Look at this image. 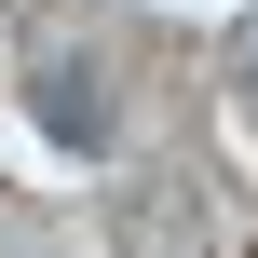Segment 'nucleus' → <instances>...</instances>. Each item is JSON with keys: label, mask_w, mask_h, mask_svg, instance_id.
Returning <instances> with one entry per match:
<instances>
[{"label": "nucleus", "mask_w": 258, "mask_h": 258, "mask_svg": "<svg viewBox=\"0 0 258 258\" xmlns=\"http://www.w3.org/2000/svg\"><path fill=\"white\" fill-rule=\"evenodd\" d=\"M41 122H54L68 150H95V136H109V109H95V68H68V54H54V68H41Z\"/></svg>", "instance_id": "f257e3e1"}]
</instances>
